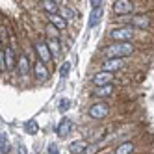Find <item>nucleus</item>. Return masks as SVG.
Returning <instances> with one entry per match:
<instances>
[{"mask_svg": "<svg viewBox=\"0 0 154 154\" xmlns=\"http://www.w3.org/2000/svg\"><path fill=\"white\" fill-rule=\"evenodd\" d=\"M48 154H60V149H58L56 143H50L48 145Z\"/></svg>", "mask_w": 154, "mask_h": 154, "instance_id": "obj_26", "label": "nucleus"}, {"mask_svg": "<svg viewBox=\"0 0 154 154\" xmlns=\"http://www.w3.org/2000/svg\"><path fill=\"white\" fill-rule=\"evenodd\" d=\"M93 152H97V145H89V147L85 149V152H84V154H93Z\"/></svg>", "mask_w": 154, "mask_h": 154, "instance_id": "obj_28", "label": "nucleus"}, {"mask_svg": "<svg viewBox=\"0 0 154 154\" xmlns=\"http://www.w3.org/2000/svg\"><path fill=\"white\" fill-rule=\"evenodd\" d=\"M100 67L102 71H108V72H117L125 67V58H106Z\"/></svg>", "mask_w": 154, "mask_h": 154, "instance_id": "obj_8", "label": "nucleus"}, {"mask_svg": "<svg viewBox=\"0 0 154 154\" xmlns=\"http://www.w3.org/2000/svg\"><path fill=\"white\" fill-rule=\"evenodd\" d=\"M32 71H34V76H35L37 82H47L48 76H50V71H48V67H47V63L41 61L39 58L32 63Z\"/></svg>", "mask_w": 154, "mask_h": 154, "instance_id": "obj_7", "label": "nucleus"}, {"mask_svg": "<svg viewBox=\"0 0 154 154\" xmlns=\"http://www.w3.org/2000/svg\"><path fill=\"white\" fill-rule=\"evenodd\" d=\"M4 56H6V71H11L17 65V52L15 47H4Z\"/></svg>", "mask_w": 154, "mask_h": 154, "instance_id": "obj_11", "label": "nucleus"}, {"mask_svg": "<svg viewBox=\"0 0 154 154\" xmlns=\"http://www.w3.org/2000/svg\"><path fill=\"white\" fill-rule=\"evenodd\" d=\"M125 24H130L132 28L136 30H149L152 26V19L147 15V13H136V15H130L128 19L126 17H119Z\"/></svg>", "mask_w": 154, "mask_h": 154, "instance_id": "obj_3", "label": "nucleus"}, {"mask_svg": "<svg viewBox=\"0 0 154 154\" xmlns=\"http://www.w3.org/2000/svg\"><path fill=\"white\" fill-rule=\"evenodd\" d=\"M69 69H71V63H69V61H65V63L61 65V67H60V74L63 76V78L69 74Z\"/></svg>", "mask_w": 154, "mask_h": 154, "instance_id": "obj_24", "label": "nucleus"}, {"mask_svg": "<svg viewBox=\"0 0 154 154\" xmlns=\"http://www.w3.org/2000/svg\"><path fill=\"white\" fill-rule=\"evenodd\" d=\"M113 84H104V85H97L95 89H93V97L97 98H108V97H112L113 95Z\"/></svg>", "mask_w": 154, "mask_h": 154, "instance_id": "obj_12", "label": "nucleus"}, {"mask_svg": "<svg viewBox=\"0 0 154 154\" xmlns=\"http://www.w3.org/2000/svg\"><path fill=\"white\" fill-rule=\"evenodd\" d=\"M4 47H6L4 45V39H2V35H0V50H4Z\"/></svg>", "mask_w": 154, "mask_h": 154, "instance_id": "obj_29", "label": "nucleus"}, {"mask_svg": "<svg viewBox=\"0 0 154 154\" xmlns=\"http://www.w3.org/2000/svg\"><path fill=\"white\" fill-rule=\"evenodd\" d=\"M39 2H41V0H39Z\"/></svg>", "mask_w": 154, "mask_h": 154, "instance_id": "obj_31", "label": "nucleus"}, {"mask_svg": "<svg viewBox=\"0 0 154 154\" xmlns=\"http://www.w3.org/2000/svg\"><path fill=\"white\" fill-rule=\"evenodd\" d=\"M115 80V74L113 72H108V71H98L93 74V84L95 85H104V84H112Z\"/></svg>", "mask_w": 154, "mask_h": 154, "instance_id": "obj_10", "label": "nucleus"}, {"mask_svg": "<svg viewBox=\"0 0 154 154\" xmlns=\"http://www.w3.org/2000/svg\"><path fill=\"white\" fill-rule=\"evenodd\" d=\"M39 6H41V9H43V11H45L47 15L60 13V8H61V6H58L56 2H52V0H41Z\"/></svg>", "mask_w": 154, "mask_h": 154, "instance_id": "obj_17", "label": "nucleus"}, {"mask_svg": "<svg viewBox=\"0 0 154 154\" xmlns=\"http://www.w3.org/2000/svg\"><path fill=\"white\" fill-rule=\"evenodd\" d=\"M134 150H136L134 143H132V141H126V143H121V145L115 149V154H132Z\"/></svg>", "mask_w": 154, "mask_h": 154, "instance_id": "obj_19", "label": "nucleus"}, {"mask_svg": "<svg viewBox=\"0 0 154 154\" xmlns=\"http://www.w3.org/2000/svg\"><path fill=\"white\" fill-rule=\"evenodd\" d=\"M102 15H104V9L102 8H95L91 9V15H89V20H87V28H95L100 24V20H102Z\"/></svg>", "mask_w": 154, "mask_h": 154, "instance_id": "obj_13", "label": "nucleus"}, {"mask_svg": "<svg viewBox=\"0 0 154 154\" xmlns=\"http://www.w3.org/2000/svg\"><path fill=\"white\" fill-rule=\"evenodd\" d=\"M6 71V56H4V50H0V72Z\"/></svg>", "mask_w": 154, "mask_h": 154, "instance_id": "obj_25", "label": "nucleus"}, {"mask_svg": "<svg viewBox=\"0 0 154 154\" xmlns=\"http://www.w3.org/2000/svg\"><path fill=\"white\" fill-rule=\"evenodd\" d=\"M17 72H19V76H23V78H26V76L30 74V69H32V63H30V60H28V56L26 54H20V56L17 58Z\"/></svg>", "mask_w": 154, "mask_h": 154, "instance_id": "obj_9", "label": "nucleus"}, {"mask_svg": "<svg viewBox=\"0 0 154 154\" xmlns=\"http://www.w3.org/2000/svg\"><path fill=\"white\" fill-rule=\"evenodd\" d=\"M136 52L134 41H112V45L104 47L102 54L106 58H128Z\"/></svg>", "mask_w": 154, "mask_h": 154, "instance_id": "obj_1", "label": "nucleus"}, {"mask_svg": "<svg viewBox=\"0 0 154 154\" xmlns=\"http://www.w3.org/2000/svg\"><path fill=\"white\" fill-rule=\"evenodd\" d=\"M60 15L67 20V23H71V20H74L76 19V11L72 8H69V6H63V8H60Z\"/></svg>", "mask_w": 154, "mask_h": 154, "instance_id": "obj_20", "label": "nucleus"}, {"mask_svg": "<svg viewBox=\"0 0 154 154\" xmlns=\"http://www.w3.org/2000/svg\"><path fill=\"white\" fill-rule=\"evenodd\" d=\"M45 34H47V37H54V39H60V35H61V32L54 26V24H50V23H47L45 24Z\"/></svg>", "mask_w": 154, "mask_h": 154, "instance_id": "obj_21", "label": "nucleus"}, {"mask_svg": "<svg viewBox=\"0 0 154 154\" xmlns=\"http://www.w3.org/2000/svg\"><path fill=\"white\" fill-rule=\"evenodd\" d=\"M47 23H50V24H54L60 32H63V30H67V20H65L60 13H54V15H47Z\"/></svg>", "mask_w": 154, "mask_h": 154, "instance_id": "obj_15", "label": "nucleus"}, {"mask_svg": "<svg viewBox=\"0 0 154 154\" xmlns=\"http://www.w3.org/2000/svg\"><path fill=\"white\" fill-rule=\"evenodd\" d=\"M134 9H136L134 0H115L112 11H113V15H117V17H125V15H130Z\"/></svg>", "mask_w": 154, "mask_h": 154, "instance_id": "obj_5", "label": "nucleus"}, {"mask_svg": "<svg viewBox=\"0 0 154 154\" xmlns=\"http://www.w3.org/2000/svg\"><path fill=\"white\" fill-rule=\"evenodd\" d=\"M34 50H35V54H37V58L41 60V61H45L47 65L52 61V52H50V48H48V45H47V39H43V37H37L35 41H34Z\"/></svg>", "mask_w": 154, "mask_h": 154, "instance_id": "obj_4", "label": "nucleus"}, {"mask_svg": "<svg viewBox=\"0 0 154 154\" xmlns=\"http://www.w3.org/2000/svg\"><path fill=\"white\" fill-rule=\"evenodd\" d=\"M58 108H60V112H61V113H65V112H67V109L71 108V100H69V98H61Z\"/></svg>", "mask_w": 154, "mask_h": 154, "instance_id": "obj_23", "label": "nucleus"}, {"mask_svg": "<svg viewBox=\"0 0 154 154\" xmlns=\"http://www.w3.org/2000/svg\"><path fill=\"white\" fill-rule=\"evenodd\" d=\"M52 2H56L58 6H63V4H65V0H52Z\"/></svg>", "mask_w": 154, "mask_h": 154, "instance_id": "obj_30", "label": "nucleus"}, {"mask_svg": "<svg viewBox=\"0 0 154 154\" xmlns=\"http://www.w3.org/2000/svg\"><path fill=\"white\" fill-rule=\"evenodd\" d=\"M87 147H89V143H87L85 139H76V141H72L69 145V152L71 154H84Z\"/></svg>", "mask_w": 154, "mask_h": 154, "instance_id": "obj_16", "label": "nucleus"}, {"mask_svg": "<svg viewBox=\"0 0 154 154\" xmlns=\"http://www.w3.org/2000/svg\"><path fill=\"white\" fill-rule=\"evenodd\" d=\"M108 39L109 41H134L136 39V28H132L130 24L115 26L108 32Z\"/></svg>", "mask_w": 154, "mask_h": 154, "instance_id": "obj_2", "label": "nucleus"}, {"mask_svg": "<svg viewBox=\"0 0 154 154\" xmlns=\"http://www.w3.org/2000/svg\"><path fill=\"white\" fill-rule=\"evenodd\" d=\"M87 115H89L91 119H95V121L106 119L109 115V106L106 102H95V104L89 106V109H87Z\"/></svg>", "mask_w": 154, "mask_h": 154, "instance_id": "obj_6", "label": "nucleus"}, {"mask_svg": "<svg viewBox=\"0 0 154 154\" xmlns=\"http://www.w3.org/2000/svg\"><path fill=\"white\" fill-rule=\"evenodd\" d=\"M71 130H72V121L67 119V117H63L61 123H60L58 128H56V134H58L60 137H67V136L71 134Z\"/></svg>", "mask_w": 154, "mask_h": 154, "instance_id": "obj_14", "label": "nucleus"}, {"mask_svg": "<svg viewBox=\"0 0 154 154\" xmlns=\"http://www.w3.org/2000/svg\"><path fill=\"white\" fill-rule=\"evenodd\" d=\"M102 2H104V0H89V6H91V9H95V8H102Z\"/></svg>", "mask_w": 154, "mask_h": 154, "instance_id": "obj_27", "label": "nucleus"}, {"mask_svg": "<svg viewBox=\"0 0 154 154\" xmlns=\"http://www.w3.org/2000/svg\"><path fill=\"white\" fill-rule=\"evenodd\" d=\"M24 130H26V134H32V136H34V134H37V130H39V125L35 123L34 119H30L28 123L24 125Z\"/></svg>", "mask_w": 154, "mask_h": 154, "instance_id": "obj_22", "label": "nucleus"}, {"mask_svg": "<svg viewBox=\"0 0 154 154\" xmlns=\"http://www.w3.org/2000/svg\"><path fill=\"white\" fill-rule=\"evenodd\" d=\"M47 39V45L52 52V56H58V54L61 52V45H60V39H54V37H45Z\"/></svg>", "mask_w": 154, "mask_h": 154, "instance_id": "obj_18", "label": "nucleus"}]
</instances>
